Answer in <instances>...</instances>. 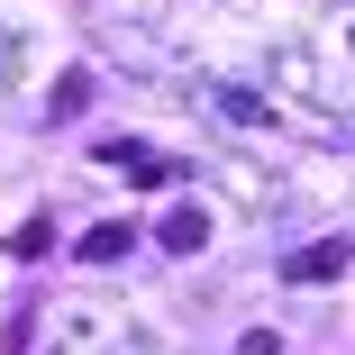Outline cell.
I'll list each match as a JSON object with an SVG mask.
<instances>
[{"mask_svg":"<svg viewBox=\"0 0 355 355\" xmlns=\"http://www.w3.org/2000/svg\"><path fill=\"white\" fill-rule=\"evenodd\" d=\"M346 264H355V237H319V246H301L282 273H292V282H337Z\"/></svg>","mask_w":355,"mask_h":355,"instance_id":"cell-1","label":"cell"},{"mask_svg":"<svg viewBox=\"0 0 355 355\" xmlns=\"http://www.w3.org/2000/svg\"><path fill=\"white\" fill-rule=\"evenodd\" d=\"M101 164H119L128 182H173V164H164L155 146H137V137H110V146H101Z\"/></svg>","mask_w":355,"mask_h":355,"instance_id":"cell-2","label":"cell"},{"mask_svg":"<svg viewBox=\"0 0 355 355\" xmlns=\"http://www.w3.org/2000/svg\"><path fill=\"white\" fill-rule=\"evenodd\" d=\"M155 237H164V255H200V246H209V219H200V200H173Z\"/></svg>","mask_w":355,"mask_h":355,"instance_id":"cell-3","label":"cell"},{"mask_svg":"<svg viewBox=\"0 0 355 355\" xmlns=\"http://www.w3.org/2000/svg\"><path fill=\"white\" fill-rule=\"evenodd\" d=\"M128 246H137V228H119V219H101V228L83 237V264H119Z\"/></svg>","mask_w":355,"mask_h":355,"instance_id":"cell-4","label":"cell"},{"mask_svg":"<svg viewBox=\"0 0 355 355\" xmlns=\"http://www.w3.org/2000/svg\"><path fill=\"white\" fill-rule=\"evenodd\" d=\"M83 101H92V73H83V64H73V73H55V119H83Z\"/></svg>","mask_w":355,"mask_h":355,"instance_id":"cell-5","label":"cell"},{"mask_svg":"<svg viewBox=\"0 0 355 355\" xmlns=\"http://www.w3.org/2000/svg\"><path fill=\"white\" fill-rule=\"evenodd\" d=\"M46 246H55V228H46V219H28V228H19V237H10V255H28V264H37V255H46Z\"/></svg>","mask_w":355,"mask_h":355,"instance_id":"cell-6","label":"cell"},{"mask_svg":"<svg viewBox=\"0 0 355 355\" xmlns=\"http://www.w3.org/2000/svg\"><path fill=\"white\" fill-rule=\"evenodd\" d=\"M237 355H273V328H246V337H237Z\"/></svg>","mask_w":355,"mask_h":355,"instance_id":"cell-7","label":"cell"}]
</instances>
